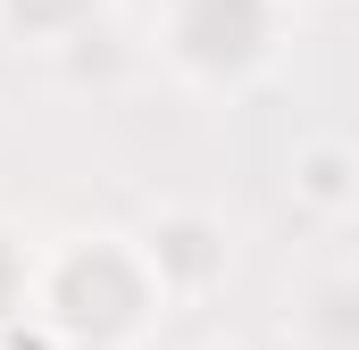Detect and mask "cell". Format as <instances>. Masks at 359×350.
Returning <instances> with one entry per match:
<instances>
[{
  "label": "cell",
  "mask_w": 359,
  "mask_h": 350,
  "mask_svg": "<svg viewBox=\"0 0 359 350\" xmlns=\"http://www.w3.org/2000/svg\"><path fill=\"white\" fill-rule=\"evenodd\" d=\"M209 350H226V342H209Z\"/></svg>",
  "instance_id": "8992f818"
},
{
  "label": "cell",
  "mask_w": 359,
  "mask_h": 350,
  "mask_svg": "<svg viewBox=\"0 0 359 350\" xmlns=\"http://www.w3.org/2000/svg\"><path fill=\"white\" fill-rule=\"evenodd\" d=\"M292 192L309 200V209H343L359 183H351V150L343 142H309L301 159H292Z\"/></svg>",
  "instance_id": "277c9868"
},
{
  "label": "cell",
  "mask_w": 359,
  "mask_h": 350,
  "mask_svg": "<svg viewBox=\"0 0 359 350\" xmlns=\"http://www.w3.org/2000/svg\"><path fill=\"white\" fill-rule=\"evenodd\" d=\"M0 275H25V251H8V242H0ZM8 309H17V300L0 292V317H8Z\"/></svg>",
  "instance_id": "5b68a950"
},
{
  "label": "cell",
  "mask_w": 359,
  "mask_h": 350,
  "mask_svg": "<svg viewBox=\"0 0 359 350\" xmlns=\"http://www.w3.org/2000/svg\"><path fill=\"white\" fill-rule=\"evenodd\" d=\"M309 350H359V275H318L292 309Z\"/></svg>",
  "instance_id": "3957f363"
},
{
  "label": "cell",
  "mask_w": 359,
  "mask_h": 350,
  "mask_svg": "<svg viewBox=\"0 0 359 350\" xmlns=\"http://www.w3.org/2000/svg\"><path fill=\"white\" fill-rule=\"evenodd\" d=\"M142 267H151L159 292H209L226 275V234L201 209H159L151 234H142Z\"/></svg>",
  "instance_id": "7a4b0ae2"
},
{
  "label": "cell",
  "mask_w": 359,
  "mask_h": 350,
  "mask_svg": "<svg viewBox=\"0 0 359 350\" xmlns=\"http://www.w3.org/2000/svg\"><path fill=\"white\" fill-rule=\"evenodd\" d=\"M276 50L268 0H168V59L201 84H243Z\"/></svg>",
  "instance_id": "6da1fadb"
}]
</instances>
